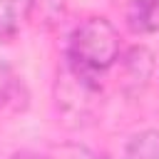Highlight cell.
Segmentation results:
<instances>
[{"label": "cell", "instance_id": "cell-5", "mask_svg": "<svg viewBox=\"0 0 159 159\" xmlns=\"http://www.w3.org/2000/svg\"><path fill=\"white\" fill-rule=\"evenodd\" d=\"M20 27L17 0H0V40H10Z\"/></svg>", "mask_w": 159, "mask_h": 159}, {"label": "cell", "instance_id": "cell-7", "mask_svg": "<svg viewBox=\"0 0 159 159\" xmlns=\"http://www.w3.org/2000/svg\"><path fill=\"white\" fill-rule=\"evenodd\" d=\"M12 159H45V157H37V154H27V152H22V154H15Z\"/></svg>", "mask_w": 159, "mask_h": 159}, {"label": "cell", "instance_id": "cell-4", "mask_svg": "<svg viewBox=\"0 0 159 159\" xmlns=\"http://www.w3.org/2000/svg\"><path fill=\"white\" fill-rule=\"evenodd\" d=\"M124 157L127 159H159V132L144 129V132L134 134L127 142Z\"/></svg>", "mask_w": 159, "mask_h": 159}, {"label": "cell", "instance_id": "cell-2", "mask_svg": "<svg viewBox=\"0 0 159 159\" xmlns=\"http://www.w3.org/2000/svg\"><path fill=\"white\" fill-rule=\"evenodd\" d=\"M127 27L137 35L159 32V0H129Z\"/></svg>", "mask_w": 159, "mask_h": 159}, {"label": "cell", "instance_id": "cell-6", "mask_svg": "<svg viewBox=\"0 0 159 159\" xmlns=\"http://www.w3.org/2000/svg\"><path fill=\"white\" fill-rule=\"evenodd\" d=\"M12 80H15V77H12L10 65L0 60V107L7 102V97H10V92H12Z\"/></svg>", "mask_w": 159, "mask_h": 159}, {"label": "cell", "instance_id": "cell-3", "mask_svg": "<svg viewBox=\"0 0 159 159\" xmlns=\"http://www.w3.org/2000/svg\"><path fill=\"white\" fill-rule=\"evenodd\" d=\"M124 70H127V75H124V82H127V84H137V87L144 84V82L149 80L152 70H154L152 52L144 50V47L129 50V55L124 57Z\"/></svg>", "mask_w": 159, "mask_h": 159}, {"label": "cell", "instance_id": "cell-1", "mask_svg": "<svg viewBox=\"0 0 159 159\" xmlns=\"http://www.w3.org/2000/svg\"><path fill=\"white\" fill-rule=\"evenodd\" d=\"M119 60V35L114 25L104 17H87L80 22L67 42V70L77 77L99 87V75H104Z\"/></svg>", "mask_w": 159, "mask_h": 159}]
</instances>
